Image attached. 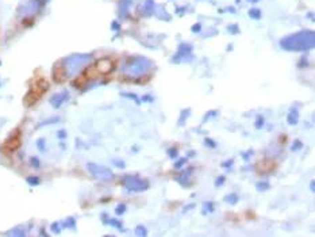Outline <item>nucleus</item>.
I'll use <instances>...</instances> for the list:
<instances>
[{"label":"nucleus","mask_w":315,"mask_h":237,"mask_svg":"<svg viewBox=\"0 0 315 237\" xmlns=\"http://www.w3.org/2000/svg\"><path fill=\"white\" fill-rule=\"evenodd\" d=\"M19 144H20L19 134H15V136H12V137H11V139L4 144V149L7 151V152H14L15 149L19 147Z\"/></svg>","instance_id":"obj_1"},{"label":"nucleus","mask_w":315,"mask_h":237,"mask_svg":"<svg viewBox=\"0 0 315 237\" xmlns=\"http://www.w3.org/2000/svg\"><path fill=\"white\" fill-rule=\"evenodd\" d=\"M96 70L99 72H102V74H107V72L113 70V63L110 60H102L96 64Z\"/></svg>","instance_id":"obj_2"}]
</instances>
